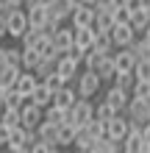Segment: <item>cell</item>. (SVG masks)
Here are the masks:
<instances>
[{
	"label": "cell",
	"mask_w": 150,
	"mask_h": 153,
	"mask_svg": "<svg viewBox=\"0 0 150 153\" xmlns=\"http://www.w3.org/2000/svg\"><path fill=\"white\" fill-rule=\"evenodd\" d=\"M95 117V103L92 97H75V103L67 109V123H72L75 128H81L83 123H89Z\"/></svg>",
	"instance_id": "obj_1"
},
{
	"label": "cell",
	"mask_w": 150,
	"mask_h": 153,
	"mask_svg": "<svg viewBox=\"0 0 150 153\" xmlns=\"http://www.w3.org/2000/svg\"><path fill=\"white\" fill-rule=\"evenodd\" d=\"M72 81H75V95H78V97H95V95H98V89L103 86V81L98 78V73L89 70V67L81 70Z\"/></svg>",
	"instance_id": "obj_2"
},
{
	"label": "cell",
	"mask_w": 150,
	"mask_h": 153,
	"mask_svg": "<svg viewBox=\"0 0 150 153\" xmlns=\"http://www.w3.org/2000/svg\"><path fill=\"white\" fill-rule=\"evenodd\" d=\"M28 28V17H25V8H11V11L6 14V31H8V36L11 39H20L22 36V31Z\"/></svg>",
	"instance_id": "obj_3"
},
{
	"label": "cell",
	"mask_w": 150,
	"mask_h": 153,
	"mask_svg": "<svg viewBox=\"0 0 150 153\" xmlns=\"http://www.w3.org/2000/svg\"><path fill=\"white\" fill-rule=\"evenodd\" d=\"M109 36H111V45L114 48H128L131 42H134V28H131L128 22H114L111 28H109Z\"/></svg>",
	"instance_id": "obj_4"
},
{
	"label": "cell",
	"mask_w": 150,
	"mask_h": 153,
	"mask_svg": "<svg viewBox=\"0 0 150 153\" xmlns=\"http://www.w3.org/2000/svg\"><path fill=\"white\" fill-rule=\"evenodd\" d=\"M25 137H28V128H25V125H14V128H8V142H6L8 153H31Z\"/></svg>",
	"instance_id": "obj_5"
},
{
	"label": "cell",
	"mask_w": 150,
	"mask_h": 153,
	"mask_svg": "<svg viewBox=\"0 0 150 153\" xmlns=\"http://www.w3.org/2000/svg\"><path fill=\"white\" fill-rule=\"evenodd\" d=\"M69 22H72V28H83V25H92V20H95V6H86V3H78L72 6V11H69V17H67Z\"/></svg>",
	"instance_id": "obj_6"
},
{
	"label": "cell",
	"mask_w": 150,
	"mask_h": 153,
	"mask_svg": "<svg viewBox=\"0 0 150 153\" xmlns=\"http://www.w3.org/2000/svg\"><path fill=\"white\" fill-rule=\"evenodd\" d=\"M125 134H128V117L122 114V111H117L111 120H106V137H109V139L122 142V137H125Z\"/></svg>",
	"instance_id": "obj_7"
},
{
	"label": "cell",
	"mask_w": 150,
	"mask_h": 153,
	"mask_svg": "<svg viewBox=\"0 0 150 153\" xmlns=\"http://www.w3.org/2000/svg\"><path fill=\"white\" fill-rule=\"evenodd\" d=\"M120 150H125V153H147V142L142 139V131H131L122 137L120 142Z\"/></svg>",
	"instance_id": "obj_8"
},
{
	"label": "cell",
	"mask_w": 150,
	"mask_h": 153,
	"mask_svg": "<svg viewBox=\"0 0 150 153\" xmlns=\"http://www.w3.org/2000/svg\"><path fill=\"white\" fill-rule=\"evenodd\" d=\"M78 67H81V64H78V61H75L72 56H69V53H61V56L56 59V73H58L61 78H64L67 84H69V81H72V78L78 75Z\"/></svg>",
	"instance_id": "obj_9"
},
{
	"label": "cell",
	"mask_w": 150,
	"mask_h": 153,
	"mask_svg": "<svg viewBox=\"0 0 150 153\" xmlns=\"http://www.w3.org/2000/svg\"><path fill=\"white\" fill-rule=\"evenodd\" d=\"M109 106H114V111H125V106H128V100H131V92L128 89H120V86H109V92H106V97H103Z\"/></svg>",
	"instance_id": "obj_10"
},
{
	"label": "cell",
	"mask_w": 150,
	"mask_h": 153,
	"mask_svg": "<svg viewBox=\"0 0 150 153\" xmlns=\"http://www.w3.org/2000/svg\"><path fill=\"white\" fill-rule=\"evenodd\" d=\"M42 120V109L36 103H31V100H25L20 106V125H25V128H36V123Z\"/></svg>",
	"instance_id": "obj_11"
},
{
	"label": "cell",
	"mask_w": 150,
	"mask_h": 153,
	"mask_svg": "<svg viewBox=\"0 0 150 153\" xmlns=\"http://www.w3.org/2000/svg\"><path fill=\"white\" fill-rule=\"evenodd\" d=\"M50 39H53V48H56L58 53H67L69 48H72V25H69V28L58 25V28L50 33Z\"/></svg>",
	"instance_id": "obj_12"
},
{
	"label": "cell",
	"mask_w": 150,
	"mask_h": 153,
	"mask_svg": "<svg viewBox=\"0 0 150 153\" xmlns=\"http://www.w3.org/2000/svg\"><path fill=\"white\" fill-rule=\"evenodd\" d=\"M28 100H31V103H36L39 109H45V106H50V100H53V89L45 84V81H36V86L31 89Z\"/></svg>",
	"instance_id": "obj_13"
},
{
	"label": "cell",
	"mask_w": 150,
	"mask_h": 153,
	"mask_svg": "<svg viewBox=\"0 0 150 153\" xmlns=\"http://www.w3.org/2000/svg\"><path fill=\"white\" fill-rule=\"evenodd\" d=\"M75 89L69 86V84H64V86H58V89H53V106H58V109H69V106L75 103Z\"/></svg>",
	"instance_id": "obj_14"
},
{
	"label": "cell",
	"mask_w": 150,
	"mask_h": 153,
	"mask_svg": "<svg viewBox=\"0 0 150 153\" xmlns=\"http://www.w3.org/2000/svg\"><path fill=\"white\" fill-rule=\"evenodd\" d=\"M95 33H98V31H95L92 25H83V28H72V45H75V48H81V50L86 53V50L92 48Z\"/></svg>",
	"instance_id": "obj_15"
},
{
	"label": "cell",
	"mask_w": 150,
	"mask_h": 153,
	"mask_svg": "<svg viewBox=\"0 0 150 153\" xmlns=\"http://www.w3.org/2000/svg\"><path fill=\"white\" fill-rule=\"evenodd\" d=\"M75 139V125L72 123H58L56 125V145L58 148H72Z\"/></svg>",
	"instance_id": "obj_16"
},
{
	"label": "cell",
	"mask_w": 150,
	"mask_h": 153,
	"mask_svg": "<svg viewBox=\"0 0 150 153\" xmlns=\"http://www.w3.org/2000/svg\"><path fill=\"white\" fill-rule=\"evenodd\" d=\"M25 17H28V25L31 28H42V22L47 20V6H42V3H33V6H28L25 8Z\"/></svg>",
	"instance_id": "obj_17"
},
{
	"label": "cell",
	"mask_w": 150,
	"mask_h": 153,
	"mask_svg": "<svg viewBox=\"0 0 150 153\" xmlns=\"http://www.w3.org/2000/svg\"><path fill=\"white\" fill-rule=\"evenodd\" d=\"M36 81H39V78L33 75L31 70H20V75H17V81H14V89H17L20 95L28 97V95H31V89L36 86Z\"/></svg>",
	"instance_id": "obj_18"
},
{
	"label": "cell",
	"mask_w": 150,
	"mask_h": 153,
	"mask_svg": "<svg viewBox=\"0 0 150 153\" xmlns=\"http://www.w3.org/2000/svg\"><path fill=\"white\" fill-rule=\"evenodd\" d=\"M20 70L22 67L20 64H11V61L0 67V89H11L14 81H17V75H20Z\"/></svg>",
	"instance_id": "obj_19"
},
{
	"label": "cell",
	"mask_w": 150,
	"mask_h": 153,
	"mask_svg": "<svg viewBox=\"0 0 150 153\" xmlns=\"http://www.w3.org/2000/svg\"><path fill=\"white\" fill-rule=\"evenodd\" d=\"M95 73H98V78L103 81V84H111V78H114V73H117V70H114V59L109 56V53L100 59V64L95 67Z\"/></svg>",
	"instance_id": "obj_20"
},
{
	"label": "cell",
	"mask_w": 150,
	"mask_h": 153,
	"mask_svg": "<svg viewBox=\"0 0 150 153\" xmlns=\"http://www.w3.org/2000/svg\"><path fill=\"white\" fill-rule=\"evenodd\" d=\"M128 48H131V53H134L136 59H150V39H145L142 33H136Z\"/></svg>",
	"instance_id": "obj_21"
},
{
	"label": "cell",
	"mask_w": 150,
	"mask_h": 153,
	"mask_svg": "<svg viewBox=\"0 0 150 153\" xmlns=\"http://www.w3.org/2000/svg\"><path fill=\"white\" fill-rule=\"evenodd\" d=\"M92 50H98V53H109V56H111L114 45H111L109 31H98V33H95V39H92Z\"/></svg>",
	"instance_id": "obj_22"
},
{
	"label": "cell",
	"mask_w": 150,
	"mask_h": 153,
	"mask_svg": "<svg viewBox=\"0 0 150 153\" xmlns=\"http://www.w3.org/2000/svg\"><path fill=\"white\" fill-rule=\"evenodd\" d=\"M39 59H42V56H39L33 48H20V67H22V70H33V67L39 64Z\"/></svg>",
	"instance_id": "obj_23"
},
{
	"label": "cell",
	"mask_w": 150,
	"mask_h": 153,
	"mask_svg": "<svg viewBox=\"0 0 150 153\" xmlns=\"http://www.w3.org/2000/svg\"><path fill=\"white\" fill-rule=\"evenodd\" d=\"M92 137L86 134V128L81 125V128H75V139H72V148L75 150H81V153H89V148H92Z\"/></svg>",
	"instance_id": "obj_24"
},
{
	"label": "cell",
	"mask_w": 150,
	"mask_h": 153,
	"mask_svg": "<svg viewBox=\"0 0 150 153\" xmlns=\"http://www.w3.org/2000/svg\"><path fill=\"white\" fill-rule=\"evenodd\" d=\"M128 25L134 28V33H142V31H145V25H147V14H145V8H134V11L128 14Z\"/></svg>",
	"instance_id": "obj_25"
},
{
	"label": "cell",
	"mask_w": 150,
	"mask_h": 153,
	"mask_svg": "<svg viewBox=\"0 0 150 153\" xmlns=\"http://www.w3.org/2000/svg\"><path fill=\"white\" fill-rule=\"evenodd\" d=\"M42 117H45V120H50L53 125H58V123H67V109H58V106H45V109H42Z\"/></svg>",
	"instance_id": "obj_26"
},
{
	"label": "cell",
	"mask_w": 150,
	"mask_h": 153,
	"mask_svg": "<svg viewBox=\"0 0 150 153\" xmlns=\"http://www.w3.org/2000/svg\"><path fill=\"white\" fill-rule=\"evenodd\" d=\"M131 73H134L136 81H150V59H136Z\"/></svg>",
	"instance_id": "obj_27"
},
{
	"label": "cell",
	"mask_w": 150,
	"mask_h": 153,
	"mask_svg": "<svg viewBox=\"0 0 150 153\" xmlns=\"http://www.w3.org/2000/svg\"><path fill=\"white\" fill-rule=\"evenodd\" d=\"M28 100L25 95H20L17 89L11 86V89H3V106H11V109H20V106Z\"/></svg>",
	"instance_id": "obj_28"
},
{
	"label": "cell",
	"mask_w": 150,
	"mask_h": 153,
	"mask_svg": "<svg viewBox=\"0 0 150 153\" xmlns=\"http://www.w3.org/2000/svg\"><path fill=\"white\" fill-rule=\"evenodd\" d=\"M83 128H86V134H89L92 139L106 137V123H103V120H98V117H92L89 123H83Z\"/></svg>",
	"instance_id": "obj_29"
},
{
	"label": "cell",
	"mask_w": 150,
	"mask_h": 153,
	"mask_svg": "<svg viewBox=\"0 0 150 153\" xmlns=\"http://www.w3.org/2000/svg\"><path fill=\"white\" fill-rule=\"evenodd\" d=\"M36 134L42 139H53V142H56V125H53L50 120H45V117L36 123Z\"/></svg>",
	"instance_id": "obj_30"
},
{
	"label": "cell",
	"mask_w": 150,
	"mask_h": 153,
	"mask_svg": "<svg viewBox=\"0 0 150 153\" xmlns=\"http://www.w3.org/2000/svg\"><path fill=\"white\" fill-rule=\"evenodd\" d=\"M134 73H114V78H111V84L114 86H120V89H128L131 92V86H134Z\"/></svg>",
	"instance_id": "obj_31"
},
{
	"label": "cell",
	"mask_w": 150,
	"mask_h": 153,
	"mask_svg": "<svg viewBox=\"0 0 150 153\" xmlns=\"http://www.w3.org/2000/svg\"><path fill=\"white\" fill-rule=\"evenodd\" d=\"M114 114H117V111H114V106H109V103H106V100H100V103H95V117H98V120H111V117Z\"/></svg>",
	"instance_id": "obj_32"
},
{
	"label": "cell",
	"mask_w": 150,
	"mask_h": 153,
	"mask_svg": "<svg viewBox=\"0 0 150 153\" xmlns=\"http://www.w3.org/2000/svg\"><path fill=\"white\" fill-rule=\"evenodd\" d=\"M56 150H58V145L53 139H39L36 145L31 148V153H56Z\"/></svg>",
	"instance_id": "obj_33"
},
{
	"label": "cell",
	"mask_w": 150,
	"mask_h": 153,
	"mask_svg": "<svg viewBox=\"0 0 150 153\" xmlns=\"http://www.w3.org/2000/svg\"><path fill=\"white\" fill-rule=\"evenodd\" d=\"M42 81H45V84H47L50 89H58V86H64V84H67V81H64V78H61V75L56 73V70H53V73H50L47 78H42Z\"/></svg>",
	"instance_id": "obj_34"
},
{
	"label": "cell",
	"mask_w": 150,
	"mask_h": 153,
	"mask_svg": "<svg viewBox=\"0 0 150 153\" xmlns=\"http://www.w3.org/2000/svg\"><path fill=\"white\" fill-rule=\"evenodd\" d=\"M22 0H0V14H8L11 8H20Z\"/></svg>",
	"instance_id": "obj_35"
},
{
	"label": "cell",
	"mask_w": 150,
	"mask_h": 153,
	"mask_svg": "<svg viewBox=\"0 0 150 153\" xmlns=\"http://www.w3.org/2000/svg\"><path fill=\"white\" fill-rule=\"evenodd\" d=\"M6 61L20 64V48H6Z\"/></svg>",
	"instance_id": "obj_36"
},
{
	"label": "cell",
	"mask_w": 150,
	"mask_h": 153,
	"mask_svg": "<svg viewBox=\"0 0 150 153\" xmlns=\"http://www.w3.org/2000/svg\"><path fill=\"white\" fill-rule=\"evenodd\" d=\"M6 142H8V128L0 123V148H6Z\"/></svg>",
	"instance_id": "obj_37"
},
{
	"label": "cell",
	"mask_w": 150,
	"mask_h": 153,
	"mask_svg": "<svg viewBox=\"0 0 150 153\" xmlns=\"http://www.w3.org/2000/svg\"><path fill=\"white\" fill-rule=\"evenodd\" d=\"M0 39H8V31H6V14H0Z\"/></svg>",
	"instance_id": "obj_38"
},
{
	"label": "cell",
	"mask_w": 150,
	"mask_h": 153,
	"mask_svg": "<svg viewBox=\"0 0 150 153\" xmlns=\"http://www.w3.org/2000/svg\"><path fill=\"white\" fill-rule=\"evenodd\" d=\"M142 139H145L147 145H150V120H147V123L142 125Z\"/></svg>",
	"instance_id": "obj_39"
},
{
	"label": "cell",
	"mask_w": 150,
	"mask_h": 153,
	"mask_svg": "<svg viewBox=\"0 0 150 153\" xmlns=\"http://www.w3.org/2000/svg\"><path fill=\"white\" fill-rule=\"evenodd\" d=\"M3 64H8V61H6V45H0V67Z\"/></svg>",
	"instance_id": "obj_40"
},
{
	"label": "cell",
	"mask_w": 150,
	"mask_h": 153,
	"mask_svg": "<svg viewBox=\"0 0 150 153\" xmlns=\"http://www.w3.org/2000/svg\"><path fill=\"white\" fill-rule=\"evenodd\" d=\"M139 6H142V8H150V0H139Z\"/></svg>",
	"instance_id": "obj_41"
},
{
	"label": "cell",
	"mask_w": 150,
	"mask_h": 153,
	"mask_svg": "<svg viewBox=\"0 0 150 153\" xmlns=\"http://www.w3.org/2000/svg\"><path fill=\"white\" fill-rule=\"evenodd\" d=\"M81 3H86V6H95V0H81Z\"/></svg>",
	"instance_id": "obj_42"
},
{
	"label": "cell",
	"mask_w": 150,
	"mask_h": 153,
	"mask_svg": "<svg viewBox=\"0 0 150 153\" xmlns=\"http://www.w3.org/2000/svg\"><path fill=\"white\" fill-rule=\"evenodd\" d=\"M145 14H147V22H150V8H145Z\"/></svg>",
	"instance_id": "obj_43"
},
{
	"label": "cell",
	"mask_w": 150,
	"mask_h": 153,
	"mask_svg": "<svg viewBox=\"0 0 150 153\" xmlns=\"http://www.w3.org/2000/svg\"><path fill=\"white\" fill-rule=\"evenodd\" d=\"M147 120H150V109H147Z\"/></svg>",
	"instance_id": "obj_44"
},
{
	"label": "cell",
	"mask_w": 150,
	"mask_h": 153,
	"mask_svg": "<svg viewBox=\"0 0 150 153\" xmlns=\"http://www.w3.org/2000/svg\"><path fill=\"white\" fill-rule=\"evenodd\" d=\"M147 100H150V95H147Z\"/></svg>",
	"instance_id": "obj_45"
},
{
	"label": "cell",
	"mask_w": 150,
	"mask_h": 153,
	"mask_svg": "<svg viewBox=\"0 0 150 153\" xmlns=\"http://www.w3.org/2000/svg\"><path fill=\"white\" fill-rule=\"evenodd\" d=\"M0 109H3V106H0Z\"/></svg>",
	"instance_id": "obj_46"
}]
</instances>
